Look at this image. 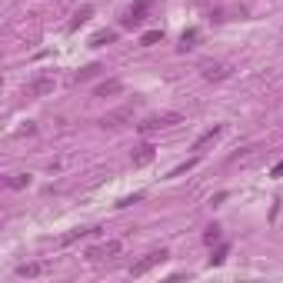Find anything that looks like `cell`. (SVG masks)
Wrapping results in <instances>:
<instances>
[{"label":"cell","instance_id":"1","mask_svg":"<svg viewBox=\"0 0 283 283\" xmlns=\"http://www.w3.org/2000/svg\"><path fill=\"white\" fill-rule=\"evenodd\" d=\"M177 123H183V117H180V113H154V117H147L144 123H137V130L140 133H157V130H170V127H177Z\"/></svg>","mask_w":283,"mask_h":283},{"label":"cell","instance_id":"10","mask_svg":"<svg viewBox=\"0 0 283 283\" xmlns=\"http://www.w3.org/2000/svg\"><path fill=\"white\" fill-rule=\"evenodd\" d=\"M220 130H223V127H213V130H203L200 137H197V144H194V150H197V154H200L203 147H210V144H213V140H217V137H220Z\"/></svg>","mask_w":283,"mask_h":283},{"label":"cell","instance_id":"16","mask_svg":"<svg viewBox=\"0 0 283 283\" xmlns=\"http://www.w3.org/2000/svg\"><path fill=\"white\" fill-rule=\"evenodd\" d=\"M163 40V30H147L144 37H140V47H154V43Z\"/></svg>","mask_w":283,"mask_h":283},{"label":"cell","instance_id":"19","mask_svg":"<svg viewBox=\"0 0 283 283\" xmlns=\"http://www.w3.org/2000/svg\"><path fill=\"white\" fill-rule=\"evenodd\" d=\"M97 70H100L97 64H90V67H83V70H77V73H73V80H77V83H83V80H90V77H93Z\"/></svg>","mask_w":283,"mask_h":283},{"label":"cell","instance_id":"5","mask_svg":"<svg viewBox=\"0 0 283 283\" xmlns=\"http://www.w3.org/2000/svg\"><path fill=\"white\" fill-rule=\"evenodd\" d=\"M154 7V0H137V4H133V7H130V14L123 17V24L127 27H140L147 20V10Z\"/></svg>","mask_w":283,"mask_h":283},{"label":"cell","instance_id":"13","mask_svg":"<svg viewBox=\"0 0 283 283\" xmlns=\"http://www.w3.org/2000/svg\"><path fill=\"white\" fill-rule=\"evenodd\" d=\"M127 117H130L127 107H123V110H113V113H107V117H104V127H120Z\"/></svg>","mask_w":283,"mask_h":283},{"label":"cell","instance_id":"8","mask_svg":"<svg viewBox=\"0 0 283 283\" xmlns=\"http://www.w3.org/2000/svg\"><path fill=\"white\" fill-rule=\"evenodd\" d=\"M154 157H157V147L154 144H140L137 150H133V167H147Z\"/></svg>","mask_w":283,"mask_h":283},{"label":"cell","instance_id":"2","mask_svg":"<svg viewBox=\"0 0 283 283\" xmlns=\"http://www.w3.org/2000/svg\"><path fill=\"white\" fill-rule=\"evenodd\" d=\"M54 87H57V77H54V73H33L30 80H27L24 93H27V97H50V93H54Z\"/></svg>","mask_w":283,"mask_h":283},{"label":"cell","instance_id":"15","mask_svg":"<svg viewBox=\"0 0 283 283\" xmlns=\"http://www.w3.org/2000/svg\"><path fill=\"white\" fill-rule=\"evenodd\" d=\"M7 186L10 190H24V186H30V173H10Z\"/></svg>","mask_w":283,"mask_h":283},{"label":"cell","instance_id":"3","mask_svg":"<svg viewBox=\"0 0 283 283\" xmlns=\"http://www.w3.org/2000/svg\"><path fill=\"white\" fill-rule=\"evenodd\" d=\"M167 257H170L167 250H150L144 260H137V263L130 267V276H144V273H150V270H154V267H160V263H163Z\"/></svg>","mask_w":283,"mask_h":283},{"label":"cell","instance_id":"14","mask_svg":"<svg viewBox=\"0 0 283 283\" xmlns=\"http://www.w3.org/2000/svg\"><path fill=\"white\" fill-rule=\"evenodd\" d=\"M90 17H93V7H90V4H83V7L77 10V17H73V20H70V30H77V27H80V24H87Z\"/></svg>","mask_w":283,"mask_h":283},{"label":"cell","instance_id":"7","mask_svg":"<svg viewBox=\"0 0 283 283\" xmlns=\"http://www.w3.org/2000/svg\"><path fill=\"white\" fill-rule=\"evenodd\" d=\"M100 226H77V230H70V233H64L60 240H57V247H70V243H77V240H83V237H90V233H97Z\"/></svg>","mask_w":283,"mask_h":283},{"label":"cell","instance_id":"9","mask_svg":"<svg viewBox=\"0 0 283 283\" xmlns=\"http://www.w3.org/2000/svg\"><path fill=\"white\" fill-rule=\"evenodd\" d=\"M120 90H123L120 80H104V83H97V90H93V93H97V97H117Z\"/></svg>","mask_w":283,"mask_h":283},{"label":"cell","instance_id":"12","mask_svg":"<svg viewBox=\"0 0 283 283\" xmlns=\"http://www.w3.org/2000/svg\"><path fill=\"white\" fill-rule=\"evenodd\" d=\"M226 73H230V70H226L223 64H207V67H203V77H207V80H223Z\"/></svg>","mask_w":283,"mask_h":283},{"label":"cell","instance_id":"11","mask_svg":"<svg viewBox=\"0 0 283 283\" xmlns=\"http://www.w3.org/2000/svg\"><path fill=\"white\" fill-rule=\"evenodd\" d=\"M113 40H117V30H100V33L90 37V47H107V43H113Z\"/></svg>","mask_w":283,"mask_h":283},{"label":"cell","instance_id":"21","mask_svg":"<svg viewBox=\"0 0 283 283\" xmlns=\"http://www.w3.org/2000/svg\"><path fill=\"white\" fill-rule=\"evenodd\" d=\"M194 167H197V160H186V163H180V167L170 170V177H180V173H186V170H194Z\"/></svg>","mask_w":283,"mask_h":283},{"label":"cell","instance_id":"17","mask_svg":"<svg viewBox=\"0 0 283 283\" xmlns=\"http://www.w3.org/2000/svg\"><path fill=\"white\" fill-rule=\"evenodd\" d=\"M197 40H200V33H197V30H186L183 37H180V50H194Z\"/></svg>","mask_w":283,"mask_h":283},{"label":"cell","instance_id":"4","mask_svg":"<svg viewBox=\"0 0 283 283\" xmlns=\"http://www.w3.org/2000/svg\"><path fill=\"white\" fill-rule=\"evenodd\" d=\"M120 250H123L120 240H107V243H100V247H90L87 257H90V260H110V257H117Z\"/></svg>","mask_w":283,"mask_h":283},{"label":"cell","instance_id":"20","mask_svg":"<svg viewBox=\"0 0 283 283\" xmlns=\"http://www.w3.org/2000/svg\"><path fill=\"white\" fill-rule=\"evenodd\" d=\"M226 253H230V247H226V243H220V247H217V253L210 257V267H220V263L226 260Z\"/></svg>","mask_w":283,"mask_h":283},{"label":"cell","instance_id":"6","mask_svg":"<svg viewBox=\"0 0 283 283\" xmlns=\"http://www.w3.org/2000/svg\"><path fill=\"white\" fill-rule=\"evenodd\" d=\"M43 273H50V263H40V260L17 267V276H24V280H37V276H43Z\"/></svg>","mask_w":283,"mask_h":283},{"label":"cell","instance_id":"18","mask_svg":"<svg viewBox=\"0 0 283 283\" xmlns=\"http://www.w3.org/2000/svg\"><path fill=\"white\" fill-rule=\"evenodd\" d=\"M220 237H223V233H220V226L210 223V226H207V233H203V243H207V247H213V243H220Z\"/></svg>","mask_w":283,"mask_h":283}]
</instances>
